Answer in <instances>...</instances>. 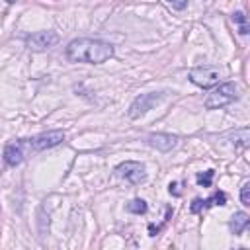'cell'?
<instances>
[{"instance_id": "1", "label": "cell", "mask_w": 250, "mask_h": 250, "mask_svg": "<svg viewBox=\"0 0 250 250\" xmlns=\"http://www.w3.org/2000/svg\"><path fill=\"white\" fill-rule=\"evenodd\" d=\"M113 57V47L102 39H72L66 45V59L70 62H86V64H102Z\"/></svg>"}, {"instance_id": "2", "label": "cell", "mask_w": 250, "mask_h": 250, "mask_svg": "<svg viewBox=\"0 0 250 250\" xmlns=\"http://www.w3.org/2000/svg\"><path fill=\"white\" fill-rule=\"evenodd\" d=\"M238 98V88L234 82H225V84H219L215 86L207 98H205V107L207 109H219L223 105H229L230 102H234Z\"/></svg>"}, {"instance_id": "3", "label": "cell", "mask_w": 250, "mask_h": 250, "mask_svg": "<svg viewBox=\"0 0 250 250\" xmlns=\"http://www.w3.org/2000/svg\"><path fill=\"white\" fill-rule=\"evenodd\" d=\"M164 98V92H148V94H141L133 100V104L129 105V117L137 119L141 115H145L148 109H152L160 100Z\"/></svg>"}, {"instance_id": "4", "label": "cell", "mask_w": 250, "mask_h": 250, "mask_svg": "<svg viewBox=\"0 0 250 250\" xmlns=\"http://www.w3.org/2000/svg\"><path fill=\"white\" fill-rule=\"evenodd\" d=\"M189 80L199 86V88H211L215 84H219L221 78V70L217 66H195L189 70Z\"/></svg>"}, {"instance_id": "5", "label": "cell", "mask_w": 250, "mask_h": 250, "mask_svg": "<svg viewBox=\"0 0 250 250\" xmlns=\"http://www.w3.org/2000/svg\"><path fill=\"white\" fill-rule=\"evenodd\" d=\"M59 43V35L55 31H37L25 37V45L31 51H45Z\"/></svg>"}, {"instance_id": "6", "label": "cell", "mask_w": 250, "mask_h": 250, "mask_svg": "<svg viewBox=\"0 0 250 250\" xmlns=\"http://www.w3.org/2000/svg\"><path fill=\"white\" fill-rule=\"evenodd\" d=\"M117 174L121 178H125L127 182L131 184H143L146 180V170L141 162H133V160H127V162H121L117 166Z\"/></svg>"}, {"instance_id": "7", "label": "cell", "mask_w": 250, "mask_h": 250, "mask_svg": "<svg viewBox=\"0 0 250 250\" xmlns=\"http://www.w3.org/2000/svg\"><path fill=\"white\" fill-rule=\"evenodd\" d=\"M62 141H64V133L55 129V131H45V133L33 137L29 141V145H31L33 150H47V148H53V146L61 145Z\"/></svg>"}, {"instance_id": "8", "label": "cell", "mask_w": 250, "mask_h": 250, "mask_svg": "<svg viewBox=\"0 0 250 250\" xmlns=\"http://www.w3.org/2000/svg\"><path fill=\"white\" fill-rule=\"evenodd\" d=\"M146 141H148V145H150L152 148H156V150H160V152H168V150H172V148L176 146L178 137L168 135V133H152V135H148Z\"/></svg>"}, {"instance_id": "9", "label": "cell", "mask_w": 250, "mask_h": 250, "mask_svg": "<svg viewBox=\"0 0 250 250\" xmlns=\"http://www.w3.org/2000/svg\"><path fill=\"white\" fill-rule=\"evenodd\" d=\"M23 160V143L14 141L4 148V162L8 166H18Z\"/></svg>"}, {"instance_id": "10", "label": "cell", "mask_w": 250, "mask_h": 250, "mask_svg": "<svg viewBox=\"0 0 250 250\" xmlns=\"http://www.w3.org/2000/svg\"><path fill=\"white\" fill-rule=\"evenodd\" d=\"M248 223H250L248 213L238 211V213H234V215H232V219L229 221V229H230V232H232V234H242V230L248 227Z\"/></svg>"}, {"instance_id": "11", "label": "cell", "mask_w": 250, "mask_h": 250, "mask_svg": "<svg viewBox=\"0 0 250 250\" xmlns=\"http://www.w3.org/2000/svg\"><path fill=\"white\" fill-rule=\"evenodd\" d=\"M248 141H250V131H248L246 127H242V129L230 133V143H232L234 146L244 148V146H248Z\"/></svg>"}, {"instance_id": "12", "label": "cell", "mask_w": 250, "mask_h": 250, "mask_svg": "<svg viewBox=\"0 0 250 250\" xmlns=\"http://www.w3.org/2000/svg\"><path fill=\"white\" fill-rule=\"evenodd\" d=\"M146 201L145 199H133V201H129L127 203V211L129 213H135V215H143V213H146Z\"/></svg>"}, {"instance_id": "13", "label": "cell", "mask_w": 250, "mask_h": 250, "mask_svg": "<svg viewBox=\"0 0 250 250\" xmlns=\"http://www.w3.org/2000/svg\"><path fill=\"white\" fill-rule=\"evenodd\" d=\"M232 20L238 23V33H240V35H246V33H248V23H246L244 12H234V14H232Z\"/></svg>"}, {"instance_id": "14", "label": "cell", "mask_w": 250, "mask_h": 250, "mask_svg": "<svg viewBox=\"0 0 250 250\" xmlns=\"http://www.w3.org/2000/svg\"><path fill=\"white\" fill-rule=\"evenodd\" d=\"M225 203H227V195H225V191H215L213 197L205 199V207H209V205H225Z\"/></svg>"}, {"instance_id": "15", "label": "cell", "mask_w": 250, "mask_h": 250, "mask_svg": "<svg viewBox=\"0 0 250 250\" xmlns=\"http://www.w3.org/2000/svg\"><path fill=\"white\" fill-rule=\"evenodd\" d=\"M213 176H215V172L213 170H207V172H203V174L197 176V184L203 186V188H209L211 182H213Z\"/></svg>"}, {"instance_id": "16", "label": "cell", "mask_w": 250, "mask_h": 250, "mask_svg": "<svg viewBox=\"0 0 250 250\" xmlns=\"http://www.w3.org/2000/svg\"><path fill=\"white\" fill-rule=\"evenodd\" d=\"M240 201L242 205H250V182H246L240 189Z\"/></svg>"}, {"instance_id": "17", "label": "cell", "mask_w": 250, "mask_h": 250, "mask_svg": "<svg viewBox=\"0 0 250 250\" xmlns=\"http://www.w3.org/2000/svg\"><path fill=\"white\" fill-rule=\"evenodd\" d=\"M166 4L174 10H184L188 6V0H166Z\"/></svg>"}, {"instance_id": "18", "label": "cell", "mask_w": 250, "mask_h": 250, "mask_svg": "<svg viewBox=\"0 0 250 250\" xmlns=\"http://www.w3.org/2000/svg\"><path fill=\"white\" fill-rule=\"evenodd\" d=\"M201 209H205V201H203V199H193V203H191V213H199Z\"/></svg>"}, {"instance_id": "19", "label": "cell", "mask_w": 250, "mask_h": 250, "mask_svg": "<svg viewBox=\"0 0 250 250\" xmlns=\"http://www.w3.org/2000/svg\"><path fill=\"white\" fill-rule=\"evenodd\" d=\"M178 188H180V184H178V182H172V184H170V193L180 195V189H178Z\"/></svg>"}, {"instance_id": "20", "label": "cell", "mask_w": 250, "mask_h": 250, "mask_svg": "<svg viewBox=\"0 0 250 250\" xmlns=\"http://www.w3.org/2000/svg\"><path fill=\"white\" fill-rule=\"evenodd\" d=\"M6 2H8V4H14V2H16V0H6Z\"/></svg>"}]
</instances>
